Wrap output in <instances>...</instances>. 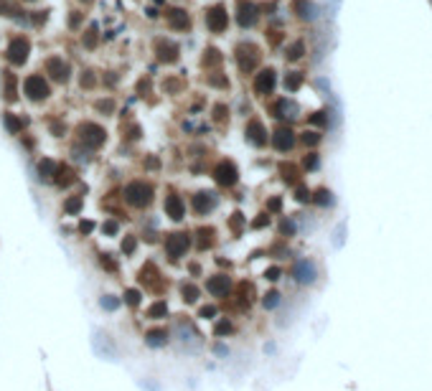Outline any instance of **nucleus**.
Here are the masks:
<instances>
[{
  "label": "nucleus",
  "instance_id": "nucleus-1",
  "mask_svg": "<svg viewBox=\"0 0 432 391\" xmlns=\"http://www.w3.org/2000/svg\"><path fill=\"white\" fill-rule=\"evenodd\" d=\"M125 201H127L130 206L143 208V206H147V203L153 201V188H150L145 181H133V183H127V188H125Z\"/></svg>",
  "mask_w": 432,
  "mask_h": 391
},
{
  "label": "nucleus",
  "instance_id": "nucleus-2",
  "mask_svg": "<svg viewBox=\"0 0 432 391\" xmlns=\"http://www.w3.org/2000/svg\"><path fill=\"white\" fill-rule=\"evenodd\" d=\"M188 247H191L188 234H168V239H165V254L170 259H181L188 252Z\"/></svg>",
  "mask_w": 432,
  "mask_h": 391
},
{
  "label": "nucleus",
  "instance_id": "nucleus-3",
  "mask_svg": "<svg viewBox=\"0 0 432 391\" xmlns=\"http://www.w3.org/2000/svg\"><path fill=\"white\" fill-rule=\"evenodd\" d=\"M214 178L216 183H221V186H226V188H231L236 181H239V173H236V168H234V163H229V160H221L219 165H216L214 170Z\"/></svg>",
  "mask_w": 432,
  "mask_h": 391
},
{
  "label": "nucleus",
  "instance_id": "nucleus-4",
  "mask_svg": "<svg viewBox=\"0 0 432 391\" xmlns=\"http://www.w3.org/2000/svg\"><path fill=\"white\" fill-rule=\"evenodd\" d=\"M292 277H295L300 285H310V282H315L318 269H315V264H313L310 259H300L295 267H292Z\"/></svg>",
  "mask_w": 432,
  "mask_h": 391
},
{
  "label": "nucleus",
  "instance_id": "nucleus-5",
  "mask_svg": "<svg viewBox=\"0 0 432 391\" xmlns=\"http://www.w3.org/2000/svg\"><path fill=\"white\" fill-rule=\"evenodd\" d=\"M81 142L84 145H89V147H99L102 142H104V130L99 127V125H94V122H87V125H81Z\"/></svg>",
  "mask_w": 432,
  "mask_h": 391
},
{
  "label": "nucleus",
  "instance_id": "nucleus-6",
  "mask_svg": "<svg viewBox=\"0 0 432 391\" xmlns=\"http://www.w3.org/2000/svg\"><path fill=\"white\" fill-rule=\"evenodd\" d=\"M23 86H26V94L31 99H46L49 97V84H46L44 76H28Z\"/></svg>",
  "mask_w": 432,
  "mask_h": 391
},
{
  "label": "nucleus",
  "instance_id": "nucleus-7",
  "mask_svg": "<svg viewBox=\"0 0 432 391\" xmlns=\"http://www.w3.org/2000/svg\"><path fill=\"white\" fill-rule=\"evenodd\" d=\"M226 23H229V15H226V10H224L221 5H216V8H211V10L206 13V26H209L214 33H221V31L226 28Z\"/></svg>",
  "mask_w": 432,
  "mask_h": 391
},
{
  "label": "nucleus",
  "instance_id": "nucleus-8",
  "mask_svg": "<svg viewBox=\"0 0 432 391\" xmlns=\"http://www.w3.org/2000/svg\"><path fill=\"white\" fill-rule=\"evenodd\" d=\"M229 287H231V279H229L226 274H214V277L206 282V292L214 295V297H226Z\"/></svg>",
  "mask_w": 432,
  "mask_h": 391
},
{
  "label": "nucleus",
  "instance_id": "nucleus-9",
  "mask_svg": "<svg viewBox=\"0 0 432 391\" xmlns=\"http://www.w3.org/2000/svg\"><path fill=\"white\" fill-rule=\"evenodd\" d=\"M165 213H168L173 221H181V219L186 216V203H183V198L176 193L165 196Z\"/></svg>",
  "mask_w": 432,
  "mask_h": 391
},
{
  "label": "nucleus",
  "instance_id": "nucleus-10",
  "mask_svg": "<svg viewBox=\"0 0 432 391\" xmlns=\"http://www.w3.org/2000/svg\"><path fill=\"white\" fill-rule=\"evenodd\" d=\"M272 145H275L280 153L292 150V145H295V132L290 130V127H280V130L272 135Z\"/></svg>",
  "mask_w": 432,
  "mask_h": 391
},
{
  "label": "nucleus",
  "instance_id": "nucleus-11",
  "mask_svg": "<svg viewBox=\"0 0 432 391\" xmlns=\"http://www.w3.org/2000/svg\"><path fill=\"white\" fill-rule=\"evenodd\" d=\"M8 59H10L13 64H23V61L28 59V41L15 38V41L8 46Z\"/></svg>",
  "mask_w": 432,
  "mask_h": 391
},
{
  "label": "nucleus",
  "instance_id": "nucleus-12",
  "mask_svg": "<svg viewBox=\"0 0 432 391\" xmlns=\"http://www.w3.org/2000/svg\"><path fill=\"white\" fill-rule=\"evenodd\" d=\"M254 89H257L260 94H270V92L275 89V71H272V69L260 71L257 79H254Z\"/></svg>",
  "mask_w": 432,
  "mask_h": 391
},
{
  "label": "nucleus",
  "instance_id": "nucleus-13",
  "mask_svg": "<svg viewBox=\"0 0 432 391\" xmlns=\"http://www.w3.org/2000/svg\"><path fill=\"white\" fill-rule=\"evenodd\" d=\"M247 140H249L252 145H257V147H262V145L267 142V132L262 127V122L252 120V122L247 125Z\"/></svg>",
  "mask_w": 432,
  "mask_h": 391
},
{
  "label": "nucleus",
  "instance_id": "nucleus-14",
  "mask_svg": "<svg viewBox=\"0 0 432 391\" xmlns=\"http://www.w3.org/2000/svg\"><path fill=\"white\" fill-rule=\"evenodd\" d=\"M168 340H170V335H168L165 328H155V330H147V333H145V343H147L150 348H163Z\"/></svg>",
  "mask_w": 432,
  "mask_h": 391
},
{
  "label": "nucleus",
  "instance_id": "nucleus-15",
  "mask_svg": "<svg viewBox=\"0 0 432 391\" xmlns=\"http://www.w3.org/2000/svg\"><path fill=\"white\" fill-rule=\"evenodd\" d=\"M216 206V198L214 193H196L193 196V208H196V213H209L211 208Z\"/></svg>",
  "mask_w": 432,
  "mask_h": 391
},
{
  "label": "nucleus",
  "instance_id": "nucleus-16",
  "mask_svg": "<svg viewBox=\"0 0 432 391\" xmlns=\"http://www.w3.org/2000/svg\"><path fill=\"white\" fill-rule=\"evenodd\" d=\"M46 69H49V71H51V76H54V79H59V81H64V79L69 76V66L64 64V59H59V56L49 59V61H46Z\"/></svg>",
  "mask_w": 432,
  "mask_h": 391
},
{
  "label": "nucleus",
  "instance_id": "nucleus-17",
  "mask_svg": "<svg viewBox=\"0 0 432 391\" xmlns=\"http://www.w3.org/2000/svg\"><path fill=\"white\" fill-rule=\"evenodd\" d=\"M254 20H257V8H254L252 3L242 5V8H239V23H242V26H252Z\"/></svg>",
  "mask_w": 432,
  "mask_h": 391
},
{
  "label": "nucleus",
  "instance_id": "nucleus-18",
  "mask_svg": "<svg viewBox=\"0 0 432 391\" xmlns=\"http://www.w3.org/2000/svg\"><path fill=\"white\" fill-rule=\"evenodd\" d=\"M147 318H150V320H163V318H168V305H165V300L153 302V305L147 308Z\"/></svg>",
  "mask_w": 432,
  "mask_h": 391
},
{
  "label": "nucleus",
  "instance_id": "nucleus-19",
  "mask_svg": "<svg viewBox=\"0 0 432 391\" xmlns=\"http://www.w3.org/2000/svg\"><path fill=\"white\" fill-rule=\"evenodd\" d=\"M275 112H277V117H283V120H292V117H297V104L283 99V102L275 107Z\"/></svg>",
  "mask_w": 432,
  "mask_h": 391
},
{
  "label": "nucleus",
  "instance_id": "nucleus-20",
  "mask_svg": "<svg viewBox=\"0 0 432 391\" xmlns=\"http://www.w3.org/2000/svg\"><path fill=\"white\" fill-rule=\"evenodd\" d=\"M295 10H297V15L305 18V20L315 18V5H313L310 0H297V3H295Z\"/></svg>",
  "mask_w": 432,
  "mask_h": 391
},
{
  "label": "nucleus",
  "instance_id": "nucleus-21",
  "mask_svg": "<svg viewBox=\"0 0 432 391\" xmlns=\"http://www.w3.org/2000/svg\"><path fill=\"white\" fill-rule=\"evenodd\" d=\"M56 163L54 160H49V158H44L41 163H38V173H41V178H46V181H51L54 176H56Z\"/></svg>",
  "mask_w": 432,
  "mask_h": 391
},
{
  "label": "nucleus",
  "instance_id": "nucleus-22",
  "mask_svg": "<svg viewBox=\"0 0 432 391\" xmlns=\"http://www.w3.org/2000/svg\"><path fill=\"white\" fill-rule=\"evenodd\" d=\"M168 20H170L173 28H188V15H186L183 10H170V13H168Z\"/></svg>",
  "mask_w": 432,
  "mask_h": 391
},
{
  "label": "nucleus",
  "instance_id": "nucleus-23",
  "mask_svg": "<svg viewBox=\"0 0 432 391\" xmlns=\"http://www.w3.org/2000/svg\"><path fill=\"white\" fill-rule=\"evenodd\" d=\"M54 178H56V183H61V186H69V183H74V173L69 170V168H61V165L56 168V176H54Z\"/></svg>",
  "mask_w": 432,
  "mask_h": 391
},
{
  "label": "nucleus",
  "instance_id": "nucleus-24",
  "mask_svg": "<svg viewBox=\"0 0 432 391\" xmlns=\"http://www.w3.org/2000/svg\"><path fill=\"white\" fill-rule=\"evenodd\" d=\"M181 295H183V300H186V302H196V300H199V295H201V290H199L196 285H183Z\"/></svg>",
  "mask_w": 432,
  "mask_h": 391
},
{
  "label": "nucleus",
  "instance_id": "nucleus-25",
  "mask_svg": "<svg viewBox=\"0 0 432 391\" xmlns=\"http://www.w3.org/2000/svg\"><path fill=\"white\" fill-rule=\"evenodd\" d=\"M176 56H178V49L176 46H170V44H160V59L163 61H176Z\"/></svg>",
  "mask_w": 432,
  "mask_h": 391
},
{
  "label": "nucleus",
  "instance_id": "nucleus-26",
  "mask_svg": "<svg viewBox=\"0 0 432 391\" xmlns=\"http://www.w3.org/2000/svg\"><path fill=\"white\" fill-rule=\"evenodd\" d=\"M81 203H84L81 196H72V198L64 203V211H67V213H79V211H81Z\"/></svg>",
  "mask_w": 432,
  "mask_h": 391
},
{
  "label": "nucleus",
  "instance_id": "nucleus-27",
  "mask_svg": "<svg viewBox=\"0 0 432 391\" xmlns=\"http://www.w3.org/2000/svg\"><path fill=\"white\" fill-rule=\"evenodd\" d=\"M300 84H303V76L297 74V71H292L285 76V86H288L290 92H295V89H300Z\"/></svg>",
  "mask_w": 432,
  "mask_h": 391
},
{
  "label": "nucleus",
  "instance_id": "nucleus-28",
  "mask_svg": "<svg viewBox=\"0 0 432 391\" xmlns=\"http://www.w3.org/2000/svg\"><path fill=\"white\" fill-rule=\"evenodd\" d=\"M313 201H315V203H320V206H331V203H333V196H331V191L320 188V191H315Z\"/></svg>",
  "mask_w": 432,
  "mask_h": 391
},
{
  "label": "nucleus",
  "instance_id": "nucleus-29",
  "mask_svg": "<svg viewBox=\"0 0 432 391\" xmlns=\"http://www.w3.org/2000/svg\"><path fill=\"white\" fill-rule=\"evenodd\" d=\"M262 305H265L267 310L277 308V305H280V292H275V290H272V292H267V295H265V300H262Z\"/></svg>",
  "mask_w": 432,
  "mask_h": 391
},
{
  "label": "nucleus",
  "instance_id": "nucleus-30",
  "mask_svg": "<svg viewBox=\"0 0 432 391\" xmlns=\"http://www.w3.org/2000/svg\"><path fill=\"white\" fill-rule=\"evenodd\" d=\"M5 125H8V130L13 132V135H15V132H20V130H23V122H20V120H15L13 115H5Z\"/></svg>",
  "mask_w": 432,
  "mask_h": 391
},
{
  "label": "nucleus",
  "instance_id": "nucleus-31",
  "mask_svg": "<svg viewBox=\"0 0 432 391\" xmlns=\"http://www.w3.org/2000/svg\"><path fill=\"white\" fill-rule=\"evenodd\" d=\"M303 51H305V46H303L300 41H297V44H292V46L288 49V59H292V61H295V59H300V56H303Z\"/></svg>",
  "mask_w": 432,
  "mask_h": 391
},
{
  "label": "nucleus",
  "instance_id": "nucleus-32",
  "mask_svg": "<svg viewBox=\"0 0 432 391\" xmlns=\"http://www.w3.org/2000/svg\"><path fill=\"white\" fill-rule=\"evenodd\" d=\"M305 145H318L320 142V135L318 132H313V130H308V132H303V137H300Z\"/></svg>",
  "mask_w": 432,
  "mask_h": 391
},
{
  "label": "nucleus",
  "instance_id": "nucleus-33",
  "mask_svg": "<svg viewBox=\"0 0 432 391\" xmlns=\"http://www.w3.org/2000/svg\"><path fill=\"white\" fill-rule=\"evenodd\" d=\"M231 330H234V325H231L229 320H219V323H216V328H214L216 335H226V333H231Z\"/></svg>",
  "mask_w": 432,
  "mask_h": 391
},
{
  "label": "nucleus",
  "instance_id": "nucleus-34",
  "mask_svg": "<svg viewBox=\"0 0 432 391\" xmlns=\"http://www.w3.org/2000/svg\"><path fill=\"white\" fill-rule=\"evenodd\" d=\"M125 302L133 305V308L140 305V292H138V290H127V292H125Z\"/></svg>",
  "mask_w": 432,
  "mask_h": 391
},
{
  "label": "nucleus",
  "instance_id": "nucleus-35",
  "mask_svg": "<svg viewBox=\"0 0 432 391\" xmlns=\"http://www.w3.org/2000/svg\"><path fill=\"white\" fill-rule=\"evenodd\" d=\"M99 305H102L104 310H117V308H120V300H115V297H102Z\"/></svg>",
  "mask_w": 432,
  "mask_h": 391
},
{
  "label": "nucleus",
  "instance_id": "nucleus-36",
  "mask_svg": "<svg viewBox=\"0 0 432 391\" xmlns=\"http://www.w3.org/2000/svg\"><path fill=\"white\" fill-rule=\"evenodd\" d=\"M135 247H138L135 236H127V239L122 242V252H125V254H133V252H135Z\"/></svg>",
  "mask_w": 432,
  "mask_h": 391
},
{
  "label": "nucleus",
  "instance_id": "nucleus-37",
  "mask_svg": "<svg viewBox=\"0 0 432 391\" xmlns=\"http://www.w3.org/2000/svg\"><path fill=\"white\" fill-rule=\"evenodd\" d=\"M303 165H305L308 170H315V168H318V155H315V153H310V155L303 160Z\"/></svg>",
  "mask_w": 432,
  "mask_h": 391
},
{
  "label": "nucleus",
  "instance_id": "nucleus-38",
  "mask_svg": "<svg viewBox=\"0 0 432 391\" xmlns=\"http://www.w3.org/2000/svg\"><path fill=\"white\" fill-rule=\"evenodd\" d=\"M280 274H283V269H280V267H270V269L265 272V277H267L270 282H277V279H280Z\"/></svg>",
  "mask_w": 432,
  "mask_h": 391
},
{
  "label": "nucleus",
  "instance_id": "nucleus-39",
  "mask_svg": "<svg viewBox=\"0 0 432 391\" xmlns=\"http://www.w3.org/2000/svg\"><path fill=\"white\" fill-rule=\"evenodd\" d=\"M310 122H313V125H320V127H323V125L328 122V117H326V112H315V115H310Z\"/></svg>",
  "mask_w": 432,
  "mask_h": 391
},
{
  "label": "nucleus",
  "instance_id": "nucleus-40",
  "mask_svg": "<svg viewBox=\"0 0 432 391\" xmlns=\"http://www.w3.org/2000/svg\"><path fill=\"white\" fill-rule=\"evenodd\" d=\"M214 315H216V308H214V305H204V308H201V318L211 320Z\"/></svg>",
  "mask_w": 432,
  "mask_h": 391
},
{
  "label": "nucleus",
  "instance_id": "nucleus-41",
  "mask_svg": "<svg viewBox=\"0 0 432 391\" xmlns=\"http://www.w3.org/2000/svg\"><path fill=\"white\" fill-rule=\"evenodd\" d=\"M102 267H107V269H110V272H115V269H117V264H115V262L110 259V254H102Z\"/></svg>",
  "mask_w": 432,
  "mask_h": 391
},
{
  "label": "nucleus",
  "instance_id": "nucleus-42",
  "mask_svg": "<svg viewBox=\"0 0 432 391\" xmlns=\"http://www.w3.org/2000/svg\"><path fill=\"white\" fill-rule=\"evenodd\" d=\"M267 224H270V216H267V213H262V216H260L252 226H254V229H262V226H267Z\"/></svg>",
  "mask_w": 432,
  "mask_h": 391
},
{
  "label": "nucleus",
  "instance_id": "nucleus-43",
  "mask_svg": "<svg viewBox=\"0 0 432 391\" xmlns=\"http://www.w3.org/2000/svg\"><path fill=\"white\" fill-rule=\"evenodd\" d=\"M92 229H94V224H92V221H81V224H79V231H81V234H89Z\"/></svg>",
  "mask_w": 432,
  "mask_h": 391
},
{
  "label": "nucleus",
  "instance_id": "nucleus-44",
  "mask_svg": "<svg viewBox=\"0 0 432 391\" xmlns=\"http://www.w3.org/2000/svg\"><path fill=\"white\" fill-rule=\"evenodd\" d=\"M102 231H107V234H117V224H115V221H107V224L102 226Z\"/></svg>",
  "mask_w": 432,
  "mask_h": 391
},
{
  "label": "nucleus",
  "instance_id": "nucleus-45",
  "mask_svg": "<svg viewBox=\"0 0 432 391\" xmlns=\"http://www.w3.org/2000/svg\"><path fill=\"white\" fill-rule=\"evenodd\" d=\"M295 198H297V201H308V198H310V193H308V191H305V188L300 186V188L295 191Z\"/></svg>",
  "mask_w": 432,
  "mask_h": 391
},
{
  "label": "nucleus",
  "instance_id": "nucleus-46",
  "mask_svg": "<svg viewBox=\"0 0 432 391\" xmlns=\"http://www.w3.org/2000/svg\"><path fill=\"white\" fill-rule=\"evenodd\" d=\"M280 229H283V234H292V231H295V224H292V221H283V226H280Z\"/></svg>",
  "mask_w": 432,
  "mask_h": 391
},
{
  "label": "nucleus",
  "instance_id": "nucleus-47",
  "mask_svg": "<svg viewBox=\"0 0 432 391\" xmlns=\"http://www.w3.org/2000/svg\"><path fill=\"white\" fill-rule=\"evenodd\" d=\"M280 206H283V201H280V198H272V201L267 203V208H270V211H280Z\"/></svg>",
  "mask_w": 432,
  "mask_h": 391
},
{
  "label": "nucleus",
  "instance_id": "nucleus-48",
  "mask_svg": "<svg viewBox=\"0 0 432 391\" xmlns=\"http://www.w3.org/2000/svg\"><path fill=\"white\" fill-rule=\"evenodd\" d=\"M226 353H229V348L219 343V345H216V356H226Z\"/></svg>",
  "mask_w": 432,
  "mask_h": 391
}]
</instances>
